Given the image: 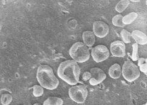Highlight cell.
I'll return each mask as SVG.
<instances>
[{
    "label": "cell",
    "mask_w": 147,
    "mask_h": 105,
    "mask_svg": "<svg viewBox=\"0 0 147 105\" xmlns=\"http://www.w3.org/2000/svg\"><path fill=\"white\" fill-rule=\"evenodd\" d=\"M60 79L70 85H76L80 81L81 68L73 60H67L61 62L57 70Z\"/></svg>",
    "instance_id": "cell-1"
},
{
    "label": "cell",
    "mask_w": 147,
    "mask_h": 105,
    "mask_svg": "<svg viewBox=\"0 0 147 105\" xmlns=\"http://www.w3.org/2000/svg\"><path fill=\"white\" fill-rule=\"evenodd\" d=\"M36 79L42 88L48 90H54L59 86V82L55 75L53 69L47 65H42L38 68Z\"/></svg>",
    "instance_id": "cell-2"
},
{
    "label": "cell",
    "mask_w": 147,
    "mask_h": 105,
    "mask_svg": "<svg viewBox=\"0 0 147 105\" xmlns=\"http://www.w3.org/2000/svg\"><path fill=\"white\" fill-rule=\"evenodd\" d=\"M69 54L77 63L86 62L90 57L88 47L81 42H77L73 44L69 49Z\"/></svg>",
    "instance_id": "cell-3"
},
{
    "label": "cell",
    "mask_w": 147,
    "mask_h": 105,
    "mask_svg": "<svg viewBox=\"0 0 147 105\" xmlns=\"http://www.w3.org/2000/svg\"><path fill=\"white\" fill-rule=\"evenodd\" d=\"M122 73L123 78L129 82H132L138 79L140 74L138 66L130 60H127L124 62Z\"/></svg>",
    "instance_id": "cell-4"
},
{
    "label": "cell",
    "mask_w": 147,
    "mask_h": 105,
    "mask_svg": "<svg viewBox=\"0 0 147 105\" xmlns=\"http://www.w3.org/2000/svg\"><path fill=\"white\" fill-rule=\"evenodd\" d=\"M69 95L73 101L77 103H84L88 96V90L84 85H76L71 87Z\"/></svg>",
    "instance_id": "cell-5"
},
{
    "label": "cell",
    "mask_w": 147,
    "mask_h": 105,
    "mask_svg": "<svg viewBox=\"0 0 147 105\" xmlns=\"http://www.w3.org/2000/svg\"><path fill=\"white\" fill-rule=\"evenodd\" d=\"M91 54L94 61L99 63L105 61L109 58L110 51L105 45H98L92 49Z\"/></svg>",
    "instance_id": "cell-6"
},
{
    "label": "cell",
    "mask_w": 147,
    "mask_h": 105,
    "mask_svg": "<svg viewBox=\"0 0 147 105\" xmlns=\"http://www.w3.org/2000/svg\"><path fill=\"white\" fill-rule=\"evenodd\" d=\"M110 52L113 56L117 58H123L126 54L125 43L121 41H115L110 44Z\"/></svg>",
    "instance_id": "cell-7"
},
{
    "label": "cell",
    "mask_w": 147,
    "mask_h": 105,
    "mask_svg": "<svg viewBox=\"0 0 147 105\" xmlns=\"http://www.w3.org/2000/svg\"><path fill=\"white\" fill-rule=\"evenodd\" d=\"M94 35L99 38L105 37L109 33V27L103 21H95L93 25Z\"/></svg>",
    "instance_id": "cell-8"
},
{
    "label": "cell",
    "mask_w": 147,
    "mask_h": 105,
    "mask_svg": "<svg viewBox=\"0 0 147 105\" xmlns=\"http://www.w3.org/2000/svg\"><path fill=\"white\" fill-rule=\"evenodd\" d=\"M92 77L89 80L90 84L92 86H96L102 82L106 79L107 76L104 71L99 68L94 67L90 70Z\"/></svg>",
    "instance_id": "cell-9"
},
{
    "label": "cell",
    "mask_w": 147,
    "mask_h": 105,
    "mask_svg": "<svg viewBox=\"0 0 147 105\" xmlns=\"http://www.w3.org/2000/svg\"><path fill=\"white\" fill-rule=\"evenodd\" d=\"M131 36L138 44L142 45L147 44V36L144 32L140 30H134L131 33Z\"/></svg>",
    "instance_id": "cell-10"
},
{
    "label": "cell",
    "mask_w": 147,
    "mask_h": 105,
    "mask_svg": "<svg viewBox=\"0 0 147 105\" xmlns=\"http://www.w3.org/2000/svg\"><path fill=\"white\" fill-rule=\"evenodd\" d=\"M82 39L85 45H86L89 48H91L96 42L95 35L93 32L88 30L83 32Z\"/></svg>",
    "instance_id": "cell-11"
},
{
    "label": "cell",
    "mask_w": 147,
    "mask_h": 105,
    "mask_svg": "<svg viewBox=\"0 0 147 105\" xmlns=\"http://www.w3.org/2000/svg\"><path fill=\"white\" fill-rule=\"evenodd\" d=\"M122 70L119 64H115L112 65L109 70V74L112 79H119L121 76Z\"/></svg>",
    "instance_id": "cell-12"
},
{
    "label": "cell",
    "mask_w": 147,
    "mask_h": 105,
    "mask_svg": "<svg viewBox=\"0 0 147 105\" xmlns=\"http://www.w3.org/2000/svg\"><path fill=\"white\" fill-rule=\"evenodd\" d=\"M63 99L58 97H49L43 103V105H63Z\"/></svg>",
    "instance_id": "cell-13"
},
{
    "label": "cell",
    "mask_w": 147,
    "mask_h": 105,
    "mask_svg": "<svg viewBox=\"0 0 147 105\" xmlns=\"http://www.w3.org/2000/svg\"><path fill=\"white\" fill-rule=\"evenodd\" d=\"M138 15L135 12H131L125 16H123V23L124 25H129L131 24L132 23L137 19Z\"/></svg>",
    "instance_id": "cell-14"
},
{
    "label": "cell",
    "mask_w": 147,
    "mask_h": 105,
    "mask_svg": "<svg viewBox=\"0 0 147 105\" xmlns=\"http://www.w3.org/2000/svg\"><path fill=\"white\" fill-rule=\"evenodd\" d=\"M130 1L128 0H121L119 2L115 7V9L119 13H122L124 10H125L129 4Z\"/></svg>",
    "instance_id": "cell-15"
},
{
    "label": "cell",
    "mask_w": 147,
    "mask_h": 105,
    "mask_svg": "<svg viewBox=\"0 0 147 105\" xmlns=\"http://www.w3.org/2000/svg\"><path fill=\"white\" fill-rule=\"evenodd\" d=\"M123 16L121 14L115 15L112 19V24L116 27H124L125 25L123 23Z\"/></svg>",
    "instance_id": "cell-16"
},
{
    "label": "cell",
    "mask_w": 147,
    "mask_h": 105,
    "mask_svg": "<svg viewBox=\"0 0 147 105\" xmlns=\"http://www.w3.org/2000/svg\"><path fill=\"white\" fill-rule=\"evenodd\" d=\"M121 35L123 42L125 43H129L131 42V33L125 29H123L121 32Z\"/></svg>",
    "instance_id": "cell-17"
},
{
    "label": "cell",
    "mask_w": 147,
    "mask_h": 105,
    "mask_svg": "<svg viewBox=\"0 0 147 105\" xmlns=\"http://www.w3.org/2000/svg\"><path fill=\"white\" fill-rule=\"evenodd\" d=\"M33 89V95L36 97H39L43 95L44 94V88H42L41 85H35L32 87Z\"/></svg>",
    "instance_id": "cell-18"
},
{
    "label": "cell",
    "mask_w": 147,
    "mask_h": 105,
    "mask_svg": "<svg viewBox=\"0 0 147 105\" xmlns=\"http://www.w3.org/2000/svg\"><path fill=\"white\" fill-rule=\"evenodd\" d=\"M13 100V97L9 94H4L1 97V103L3 105H9Z\"/></svg>",
    "instance_id": "cell-19"
},
{
    "label": "cell",
    "mask_w": 147,
    "mask_h": 105,
    "mask_svg": "<svg viewBox=\"0 0 147 105\" xmlns=\"http://www.w3.org/2000/svg\"><path fill=\"white\" fill-rule=\"evenodd\" d=\"M133 48V51L131 54V59L133 61H137L139 60V47L138 44L137 43H134L132 45Z\"/></svg>",
    "instance_id": "cell-20"
},
{
    "label": "cell",
    "mask_w": 147,
    "mask_h": 105,
    "mask_svg": "<svg viewBox=\"0 0 147 105\" xmlns=\"http://www.w3.org/2000/svg\"><path fill=\"white\" fill-rule=\"evenodd\" d=\"M92 77V74L89 71H86L82 75V79L84 80H90V79Z\"/></svg>",
    "instance_id": "cell-21"
},
{
    "label": "cell",
    "mask_w": 147,
    "mask_h": 105,
    "mask_svg": "<svg viewBox=\"0 0 147 105\" xmlns=\"http://www.w3.org/2000/svg\"><path fill=\"white\" fill-rule=\"evenodd\" d=\"M139 70H140V71H142L144 74L146 73H147V63H145L142 65H140L139 67Z\"/></svg>",
    "instance_id": "cell-22"
},
{
    "label": "cell",
    "mask_w": 147,
    "mask_h": 105,
    "mask_svg": "<svg viewBox=\"0 0 147 105\" xmlns=\"http://www.w3.org/2000/svg\"><path fill=\"white\" fill-rule=\"evenodd\" d=\"M145 63V59L144 58H140L138 60V66L140 67V65H142V64H144Z\"/></svg>",
    "instance_id": "cell-23"
},
{
    "label": "cell",
    "mask_w": 147,
    "mask_h": 105,
    "mask_svg": "<svg viewBox=\"0 0 147 105\" xmlns=\"http://www.w3.org/2000/svg\"><path fill=\"white\" fill-rule=\"evenodd\" d=\"M131 1H132V2H139L140 1H139V0H131Z\"/></svg>",
    "instance_id": "cell-24"
},
{
    "label": "cell",
    "mask_w": 147,
    "mask_h": 105,
    "mask_svg": "<svg viewBox=\"0 0 147 105\" xmlns=\"http://www.w3.org/2000/svg\"><path fill=\"white\" fill-rule=\"evenodd\" d=\"M33 105H42V104L40 103H35Z\"/></svg>",
    "instance_id": "cell-25"
},
{
    "label": "cell",
    "mask_w": 147,
    "mask_h": 105,
    "mask_svg": "<svg viewBox=\"0 0 147 105\" xmlns=\"http://www.w3.org/2000/svg\"><path fill=\"white\" fill-rule=\"evenodd\" d=\"M145 63H147V57H146V58L145 59Z\"/></svg>",
    "instance_id": "cell-26"
},
{
    "label": "cell",
    "mask_w": 147,
    "mask_h": 105,
    "mask_svg": "<svg viewBox=\"0 0 147 105\" xmlns=\"http://www.w3.org/2000/svg\"><path fill=\"white\" fill-rule=\"evenodd\" d=\"M146 5H147V1H146Z\"/></svg>",
    "instance_id": "cell-27"
},
{
    "label": "cell",
    "mask_w": 147,
    "mask_h": 105,
    "mask_svg": "<svg viewBox=\"0 0 147 105\" xmlns=\"http://www.w3.org/2000/svg\"><path fill=\"white\" fill-rule=\"evenodd\" d=\"M145 75H146V76H147V73H145Z\"/></svg>",
    "instance_id": "cell-28"
},
{
    "label": "cell",
    "mask_w": 147,
    "mask_h": 105,
    "mask_svg": "<svg viewBox=\"0 0 147 105\" xmlns=\"http://www.w3.org/2000/svg\"><path fill=\"white\" fill-rule=\"evenodd\" d=\"M145 105H147V102H146V103H145Z\"/></svg>",
    "instance_id": "cell-29"
},
{
    "label": "cell",
    "mask_w": 147,
    "mask_h": 105,
    "mask_svg": "<svg viewBox=\"0 0 147 105\" xmlns=\"http://www.w3.org/2000/svg\"><path fill=\"white\" fill-rule=\"evenodd\" d=\"M142 105H145V104H142Z\"/></svg>",
    "instance_id": "cell-30"
}]
</instances>
